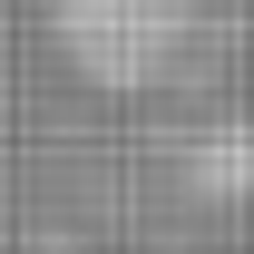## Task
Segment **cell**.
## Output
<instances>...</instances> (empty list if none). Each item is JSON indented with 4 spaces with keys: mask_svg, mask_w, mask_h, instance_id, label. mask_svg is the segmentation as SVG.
<instances>
[{
    "mask_svg": "<svg viewBox=\"0 0 254 254\" xmlns=\"http://www.w3.org/2000/svg\"><path fill=\"white\" fill-rule=\"evenodd\" d=\"M49 30L88 88H147L186 49V0H49Z\"/></svg>",
    "mask_w": 254,
    "mask_h": 254,
    "instance_id": "obj_1",
    "label": "cell"
}]
</instances>
